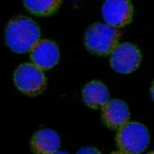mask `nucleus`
Wrapping results in <instances>:
<instances>
[{"mask_svg": "<svg viewBox=\"0 0 154 154\" xmlns=\"http://www.w3.org/2000/svg\"><path fill=\"white\" fill-rule=\"evenodd\" d=\"M102 17L112 28L125 27L133 18V6L127 0H107L102 5Z\"/></svg>", "mask_w": 154, "mask_h": 154, "instance_id": "6", "label": "nucleus"}, {"mask_svg": "<svg viewBox=\"0 0 154 154\" xmlns=\"http://www.w3.org/2000/svg\"><path fill=\"white\" fill-rule=\"evenodd\" d=\"M14 82L19 91L32 96L39 94L46 86V79L42 71L29 63L18 67L14 73Z\"/></svg>", "mask_w": 154, "mask_h": 154, "instance_id": "4", "label": "nucleus"}, {"mask_svg": "<svg viewBox=\"0 0 154 154\" xmlns=\"http://www.w3.org/2000/svg\"><path fill=\"white\" fill-rule=\"evenodd\" d=\"M40 29L35 21L22 16L9 22L5 29V41L16 53L31 51L39 41Z\"/></svg>", "mask_w": 154, "mask_h": 154, "instance_id": "1", "label": "nucleus"}, {"mask_svg": "<svg viewBox=\"0 0 154 154\" xmlns=\"http://www.w3.org/2000/svg\"><path fill=\"white\" fill-rule=\"evenodd\" d=\"M51 154H70L69 152H66V151H60V150H57V151H55Z\"/></svg>", "mask_w": 154, "mask_h": 154, "instance_id": "13", "label": "nucleus"}, {"mask_svg": "<svg viewBox=\"0 0 154 154\" xmlns=\"http://www.w3.org/2000/svg\"><path fill=\"white\" fill-rule=\"evenodd\" d=\"M117 144L124 154H140L149 144V133L140 123H127L117 134Z\"/></svg>", "mask_w": 154, "mask_h": 154, "instance_id": "3", "label": "nucleus"}, {"mask_svg": "<svg viewBox=\"0 0 154 154\" xmlns=\"http://www.w3.org/2000/svg\"><path fill=\"white\" fill-rule=\"evenodd\" d=\"M33 65L41 71L50 70L59 62L60 52L57 44L49 39L38 41L31 50Z\"/></svg>", "mask_w": 154, "mask_h": 154, "instance_id": "7", "label": "nucleus"}, {"mask_svg": "<svg viewBox=\"0 0 154 154\" xmlns=\"http://www.w3.org/2000/svg\"><path fill=\"white\" fill-rule=\"evenodd\" d=\"M111 154H124L122 152H113V153H111Z\"/></svg>", "mask_w": 154, "mask_h": 154, "instance_id": "14", "label": "nucleus"}, {"mask_svg": "<svg viewBox=\"0 0 154 154\" xmlns=\"http://www.w3.org/2000/svg\"><path fill=\"white\" fill-rule=\"evenodd\" d=\"M60 137L51 129H41L33 134L32 148L36 154H51L59 150Z\"/></svg>", "mask_w": 154, "mask_h": 154, "instance_id": "9", "label": "nucleus"}, {"mask_svg": "<svg viewBox=\"0 0 154 154\" xmlns=\"http://www.w3.org/2000/svg\"><path fill=\"white\" fill-rule=\"evenodd\" d=\"M24 5L29 12L37 16H47L53 14L61 5V1L48 0V1H37V0H26Z\"/></svg>", "mask_w": 154, "mask_h": 154, "instance_id": "11", "label": "nucleus"}, {"mask_svg": "<svg viewBox=\"0 0 154 154\" xmlns=\"http://www.w3.org/2000/svg\"><path fill=\"white\" fill-rule=\"evenodd\" d=\"M130 119V109L125 101L113 99L108 101L102 109V121L111 129H118L126 125Z\"/></svg>", "mask_w": 154, "mask_h": 154, "instance_id": "8", "label": "nucleus"}, {"mask_svg": "<svg viewBox=\"0 0 154 154\" xmlns=\"http://www.w3.org/2000/svg\"><path fill=\"white\" fill-rule=\"evenodd\" d=\"M140 49L134 44L125 42L117 45L111 52V68L120 74H130L136 71L140 64Z\"/></svg>", "mask_w": 154, "mask_h": 154, "instance_id": "5", "label": "nucleus"}, {"mask_svg": "<svg viewBox=\"0 0 154 154\" xmlns=\"http://www.w3.org/2000/svg\"><path fill=\"white\" fill-rule=\"evenodd\" d=\"M148 154H153V152H149Z\"/></svg>", "mask_w": 154, "mask_h": 154, "instance_id": "15", "label": "nucleus"}, {"mask_svg": "<svg viewBox=\"0 0 154 154\" xmlns=\"http://www.w3.org/2000/svg\"><path fill=\"white\" fill-rule=\"evenodd\" d=\"M77 154H101V152L93 146H84L79 150Z\"/></svg>", "mask_w": 154, "mask_h": 154, "instance_id": "12", "label": "nucleus"}, {"mask_svg": "<svg viewBox=\"0 0 154 154\" xmlns=\"http://www.w3.org/2000/svg\"><path fill=\"white\" fill-rule=\"evenodd\" d=\"M120 32L104 23H95L88 29L85 35V44L92 53L106 56L117 46Z\"/></svg>", "mask_w": 154, "mask_h": 154, "instance_id": "2", "label": "nucleus"}, {"mask_svg": "<svg viewBox=\"0 0 154 154\" xmlns=\"http://www.w3.org/2000/svg\"><path fill=\"white\" fill-rule=\"evenodd\" d=\"M82 95L85 103L93 109L103 107L110 98L107 86L99 81H93L85 85L82 88Z\"/></svg>", "mask_w": 154, "mask_h": 154, "instance_id": "10", "label": "nucleus"}]
</instances>
